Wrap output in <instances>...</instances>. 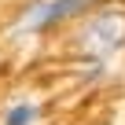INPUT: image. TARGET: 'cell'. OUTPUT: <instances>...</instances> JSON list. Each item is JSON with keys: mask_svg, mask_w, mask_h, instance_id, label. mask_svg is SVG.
<instances>
[{"mask_svg": "<svg viewBox=\"0 0 125 125\" xmlns=\"http://www.w3.org/2000/svg\"><path fill=\"white\" fill-rule=\"evenodd\" d=\"M77 44H81V52L92 62H110L125 48V8H99V11H92L88 22L81 26Z\"/></svg>", "mask_w": 125, "mask_h": 125, "instance_id": "cell-1", "label": "cell"}, {"mask_svg": "<svg viewBox=\"0 0 125 125\" xmlns=\"http://www.w3.org/2000/svg\"><path fill=\"white\" fill-rule=\"evenodd\" d=\"M96 4H99V0H37V4L19 19L15 33H41V30H48V26H55V22H66V19H74V15L92 11Z\"/></svg>", "mask_w": 125, "mask_h": 125, "instance_id": "cell-2", "label": "cell"}, {"mask_svg": "<svg viewBox=\"0 0 125 125\" xmlns=\"http://www.w3.org/2000/svg\"><path fill=\"white\" fill-rule=\"evenodd\" d=\"M33 121H37V107L30 99H15L4 110V125H33Z\"/></svg>", "mask_w": 125, "mask_h": 125, "instance_id": "cell-3", "label": "cell"}]
</instances>
